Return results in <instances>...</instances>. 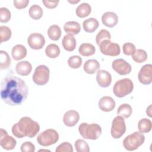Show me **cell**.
Instances as JSON below:
<instances>
[{"label": "cell", "instance_id": "cell-45", "mask_svg": "<svg viewBox=\"0 0 152 152\" xmlns=\"http://www.w3.org/2000/svg\"><path fill=\"white\" fill-rule=\"evenodd\" d=\"M50 151V150H44V149H41V150H39V151Z\"/></svg>", "mask_w": 152, "mask_h": 152}, {"label": "cell", "instance_id": "cell-33", "mask_svg": "<svg viewBox=\"0 0 152 152\" xmlns=\"http://www.w3.org/2000/svg\"><path fill=\"white\" fill-rule=\"evenodd\" d=\"M82 64V58L78 55H73L68 59V65L73 69L79 68Z\"/></svg>", "mask_w": 152, "mask_h": 152}, {"label": "cell", "instance_id": "cell-4", "mask_svg": "<svg viewBox=\"0 0 152 152\" xmlns=\"http://www.w3.org/2000/svg\"><path fill=\"white\" fill-rule=\"evenodd\" d=\"M134 89V84L129 78H125L117 81L113 87V92L117 97H124Z\"/></svg>", "mask_w": 152, "mask_h": 152}, {"label": "cell", "instance_id": "cell-14", "mask_svg": "<svg viewBox=\"0 0 152 152\" xmlns=\"http://www.w3.org/2000/svg\"><path fill=\"white\" fill-rule=\"evenodd\" d=\"M80 119V115L78 112L74 110H70L66 112L63 116L64 124L69 127L75 126Z\"/></svg>", "mask_w": 152, "mask_h": 152}, {"label": "cell", "instance_id": "cell-27", "mask_svg": "<svg viewBox=\"0 0 152 152\" xmlns=\"http://www.w3.org/2000/svg\"><path fill=\"white\" fill-rule=\"evenodd\" d=\"M30 17L33 20H39L43 14V11L42 7L37 4L31 5L28 10Z\"/></svg>", "mask_w": 152, "mask_h": 152}, {"label": "cell", "instance_id": "cell-43", "mask_svg": "<svg viewBox=\"0 0 152 152\" xmlns=\"http://www.w3.org/2000/svg\"><path fill=\"white\" fill-rule=\"evenodd\" d=\"M146 113L147 115H148L149 117H151V104H150L149 106L147 108Z\"/></svg>", "mask_w": 152, "mask_h": 152}, {"label": "cell", "instance_id": "cell-31", "mask_svg": "<svg viewBox=\"0 0 152 152\" xmlns=\"http://www.w3.org/2000/svg\"><path fill=\"white\" fill-rule=\"evenodd\" d=\"M132 59L137 63H142L145 62L147 59V52L141 49L135 50L134 53L131 55Z\"/></svg>", "mask_w": 152, "mask_h": 152}, {"label": "cell", "instance_id": "cell-12", "mask_svg": "<svg viewBox=\"0 0 152 152\" xmlns=\"http://www.w3.org/2000/svg\"><path fill=\"white\" fill-rule=\"evenodd\" d=\"M27 43L30 48L33 49H41L45 44V39L42 34L33 33L29 35L27 39Z\"/></svg>", "mask_w": 152, "mask_h": 152}, {"label": "cell", "instance_id": "cell-16", "mask_svg": "<svg viewBox=\"0 0 152 152\" xmlns=\"http://www.w3.org/2000/svg\"><path fill=\"white\" fill-rule=\"evenodd\" d=\"M99 107L103 112H108L113 110L115 107V102L110 96H103L99 101Z\"/></svg>", "mask_w": 152, "mask_h": 152}, {"label": "cell", "instance_id": "cell-41", "mask_svg": "<svg viewBox=\"0 0 152 152\" xmlns=\"http://www.w3.org/2000/svg\"><path fill=\"white\" fill-rule=\"evenodd\" d=\"M13 3L16 8L21 10L26 8L28 5L29 0H14Z\"/></svg>", "mask_w": 152, "mask_h": 152}, {"label": "cell", "instance_id": "cell-22", "mask_svg": "<svg viewBox=\"0 0 152 152\" xmlns=\"http://www.w3.org/2000/svg\"><path fill=\"white\" fill-rule=\"evenodd\" d=\"M64 31L68 34H77L81 30V26L78 22L70 21L66 22L64 25Z\"/></svg>", "mask_w": 152, "mask_h": 152}, {"label": "cell", "instance_id": "cell-18", "mask_svg": "<svg viewBox=\"0 0 152 152\" xmlns=\"http://www.w3.org/2000/svg\"><path fill=\"white\" fill-rule=\"evenodd\" d=\"M32 70V65L30 62L27 61H23L18 62L15 66L16 72L23 76L28 75Z\"/></svg>", "mask_w": 152, "mask_h": 152}, {"label": "cell", "instance_id": "cell-29", "mask_svg": "<svg viewBox=\"0 0 152 152\" xmlns=\"http://www.w3.org/2000/svg\"><path fill=\"white\" fill-rule=\"evenodd\" d=\"M151 121L147 118H143L139 121L138 124V128L141 133H148L151 130Z\"/></svg>", "mask_w": 152, "mask_h": 152}, {"label": "cell", "instance_id": "cell-1", "mask_svg": "<svg viewBox=\"0 0 152 152\" xmlns=\"http://www.w3.org/2000/svg\"><path fill=\"white\" fill-rule=\"evenodd\" d=\"M1 98L3 102L10 106L21 104L28 96L27 86L22 79L8 75L1 84Z\"/></svg>", "mask_w": 152, "mask_h": 152}, {"label": "cell", "instance_id": "cell-21", "mask_svg": "<svg viewBox=\"0 0 152 152\" xmlns=\"http://www.w3.org/2000/svg\"><path fill=\"white\" fill-rule=\"evenodd\" d=\"M100 66V63L96 59H88L85 62L83 69L87 74H93L99 70Z\"/></svg>", "mask_w": 152, "mask_h": 152}, {"label": "cell", "instance_id": "cell-37", "mask_svg": "<svg viewBox=\"0 0 152 152\" xmlns=\"http://www.w3.org/2000/svg\"><path fill=\"white\" fill-rule=\"evenodd\" d=\"M11 12L10 11L5 8H0V21L1 23H7L11 19Z\"/></svg>", "mask_w": 152, "mask_h": 152}, {"label": "cell", "instance_id": "cell-44", "mask_svg": "<svg viewBox=\"0 0 152 152\" xmlns=\"http://www.w3.org/2000/svg\"><path fill=\"white\" fill-rule=\"evenodd\" d=\"M68 2L71 4H77V3L79 2L80 1L79 0H78V1H68Z\"/></svg>", "mask_w": 152, "mask_h": 152}, {"label": "cell", "instance_id": "cell-8", "mask_svg": "<svg viewBox=\"0 0 152 152\" xmlns=\"http://www.w3.org/2000/svg\"><path fill=\"white\" fill-rule=\"evenodd\" d=\"M126 131V125L124 117L120 115L116 116L112 121L110 134L113 138H121Z\"/></svg>", "mask_w": 152, "mask_h": 152}, {"label": "cell", "instance_id": "cell-42", "mask_svg": "<svg viewBox=\"0 0 152 152\" xmlns=\"http://www.w3.org/2000/svg\"><path fill=\"white\" fill-rule=\"evenodd\" d=\"M59 1H48V0H43L42 3L44 5L49 8V9H53L56 8L59 3Z\"/></svg>", "mask_w": 152, "mask_h": 152}, {"label": "cell", "instance_id": "cell-39", "mask_svg": "<svg viewBox=\"0 0 152 152\" xmlns=\"http://www.w3.org/2000/svg\"><path fill=\"white\" fill-rule=\"evenodd\" d=\"M122 49L124 53L126 55H132L136 50L135 46L131 42L125 43L122 46Z\"/></svg>", "mask_w": 152, "mask_h": 152}, {"label": "cell", "instance_id": "cell-11", "mask_svg": "<svg viewBox=\"0 0 152 152\" xmlns=\"http://www.w3.org/2000/svg\"><path fill=\"white\" fill-rule=\"evenodd\" d=\"M16 144V140L12 137L8 135V132L1 128L0 132V145L1 147L7 150H11L15 148Z\"/></svg>", "mask_w": 152, "mask_h": 152}, {"label": "cell", "instance_id": "cell-7", "mask_svg": "<svg viewBox=\"0 0 152 152\" xmlns=\"http://www.w3.org/2000/svg\"><path fill=\"white\" fill-rule=\"evenodd\" d=\"M50 70L45 65H40L37 66L33 75V82L38 86H43L48 83L49 80Z\"/></svg>", "mask_w": 152, "mask_h": 152}, {"label": "cell", "instance_id": "cell-20", "mask_svg": "<svg viewBox=\"0 0 152 152\" xmlns=\"http://www.w3.org/2000/svg\"><path fill=\"white\" fill-rule=\"evenodd\" d=\"M27 49L22 45H15L11 50L12 58L15 61H19L24 58L27 55Z\"/></svg>", "mask_w": 152, "mask_h": 152}, {"label": "cell", "instance_id": "cell-36", "mask_svg": "<svg viewBox=\"0 0 152 152\" xmlns=\"http://www.w3.org/2000/svg\"><path fill=\"white\" fill-rule=\"evenodd\" d=\"M111 35L109 31L105 29H102L100 30L96 35V42L99 45V44L104 40H110Z\"/></svg>", "mask_w": 152, "mask_h": 152}, {"label": "cell", "instance_id": "cell-38", "mask_svg": "<svg viewBox=\"0 0 152 152\" xmlns=\"http://www.w3.org/2000/svg\"><path fill=\"white\" fill-rule=\"evenodd\" d=\"M73 147L68 142H64L59 144L56 148V152H73Z\"/></svg>", "mask_w": 152, "mask_h": 152}, {"label": "cell", "instance_id": "cell-25", "mask_svg": "<svg viewBox=\"0 0 152 152\" xmlns=\"http://www.w3.org/2000/svg\"><path fill=\"white\" fill-rule=\"evenodd\" d=\"M91 11L90 5L86 2H83L80 4L76 8V15L80 18H84L87 17Z\"/></svg>", "mask_w": 152, "mask_h": 152}, {"label": "cell", "instance_id": "cell-5", "mask_svg": "<svg viewBox=\"0 0 152 152\" xmlns=\"http://www.w3.org/2000/svg\"><path fill=\"white\" fill-rule=\"evenodd\" d=\"M145 141V136L140 132H134L126 136L123 141L124 147L128 151H134L140 147Z\"/></svg>", "mask_w": 152, "mask_h": 152}, {"label": "cell", "instance_id": "cell-24", "mask_svg": "<svg viewBox=\"0 0 152 152\" xmlns=\"http://www.w3.org/2000/svg\"><path fill=\"white\" fill-rule=\"evenodd\" d=\"M78 52L80 54L83 56H90L95 53L96 49L92 44L84 43L80 46Z\"/></svg>", "mask_w": 152, "mask_h": 152}, {"label": "cell", "instance_id": "cell-35", "mask_svg": "<svg viewBox=\"0 0 152 152\" xmlns=\"http://www.w3.org/2000/svg\"><path fill=\"white\" fill-rule=\"evenodd\" d=\"M75 150L77 152H89L90 147L87 142L83 140L78 139L74 144Z\"/></svg>", "mask_w": 152, "mask_h": 152}, {"label": "cell", "instance_id": "cell-15", "mask_svg": "<svg viewBox=\"0 0 152 152\" xmlns=\"http://www.w3.org/2000/svg\"><path fill=\"white\" fill-rule=\"evenodd\" d=\"M96 81L100 87L103 88L107 87L112 82L111 74L106 70H98L96 75Z\"/></svg>", "mask_w": 152, "mask_h": 152}, {"label": "cell", "instance_id": "cell-34", "mask_svg": "<svg viewBox=\"0 0 152 152\" xmlns=\"http://www.w3.org/2000/svg\"><path fill=\"white\" fill-rule=\"evenodd\" d=\"M11 29L5 26H0V38L1 43L8 41L11 37Z\"/></svg>", "mask_w": 152, "mask_h": 152}, {"label": "cell", "instance_id": "cell-26", "mask_svg": "<svg viewBox=\"0 0 152 152\" xmlns=\"http://www.w3.org/2000/svg\"><path fill=\"white\" fill-rule=\"evenodd\" d=\"M48 35L50 39L56 41L59 39L61 36V30L59 26L53 24L50 26L48 30Z\"/></svg>", "mask_w": 152, "mask_h": 152}, {"label": "cell", "instance_id": "cell-6", "mask_svg": "<svg viewBox=\"0 0 152 152\" xmlns=\"http://www.w3.org/2000/svg\"><path fill=\"white\" fill-rule=\"evenodd\" d=\"M59 140L58 132L53 129H48L41 132L37 137V142L42 146L47 147L55 144Z\"/></svg>", "mask_w": 152, "mask_h": 152}, {"label": "cell", "instance_id": "cell-40", "mask_svg": "<svg viewBox=\"0 0 152 152\" xmlns=\"http://www.w3.org/2000/svg\"><path fill=\"white\" fill-rule=\"evenodd\" d=\"M20 150L22 152H34L35 151V146L31 142L26 141L21 144Z\"/></svg>", "mask_w": 152, "mask_h": 152}, {"label": "cell", "instance_id": "cell-30", "mask_svg": "<svg viewBox=\"0 0 152 152\" xmlns=\"http://www.w3.org/2000/svg\"><path fill=\"white\" fill-rule=\"evenodd\" d=\"M132 112V109L131 106L127 103L122 104L119 106L117 110L118 115L122 116V117L125 118H129L131 115Z\"/></svg>", "mask_w": 152, "mask_h": 152}, {"label": "cell", "instance_id": "cell-32", "mask_svg": "<svg viewBox=\"0 0 152 152\" xmlns=\"http://www.w3.org/2000/svg\"><path fill=\"white\" fill-rule=\"evenodd\" d=\"M1 69H7L11 65V58L8 53L4 50L0 51Z\"/></svg>", "mask_w": 152, "mask_h": 152}, {"label": "cell", "instance_id": "cell-9", "mask_svg": "<svg viewBox=\"0 0 152 152\" xmlns=\"http://www.w3.org/2000/svg\"><path fill=\"white\" fill-rule=\"evenodd\" d=\"M99 46L101 53L104 55L116 56L121 53V49L119 45L111 42L110 40H104Z\"/></svg>", "mask_w": 152, "mask_h": 152}, {"label": "cell", "instance_id": "cell-19", "mask_svg": "<svg viewBox=\"0 0 152 152\" xmlns=\"http://www.w3.org/2000/svg\"><path fill=\"white\" fill-rule=\"evenodd\" d=\"M62 46L65 50L68 52L73 51L77 45L76 39L72 34H67L62 39Z\"/></svg>", "mask_w": 152, "mask_h": 152}, {"label": "cell", "instance_id": "cell-13", "mask_svg": "<svg viewBox=\"0 0 152 152\" xmlns=\"http://www.w3.org/2000/svg\"><path fill=\"white\" fill-rule=\"evenodd\" d=\"M139 81L144 85H148L152 82V65L145 64L143 65L138 74Z\"/></svg>", "mask_w": 152, "mask_h": 152}, {"label": "cell", "instance_id": "cell-23", "mask_svg": "<svg viewBox=\"0 0 152 152\" xmlns=\"http://www.w3.org/2000/svg\"><path fill=\"white\" fill-rule=\"evenodd\" d=\"M99 23L95 18H89L83 23V27L85 31L87 33L94 32L99 27Z\"/></svg>", "mask_w": 152, "mask_h": 152}, {"label": "cell", "instance_id": "cell-3", "mask_svg": "<svg viewBox=\"0 0 152 152\" xmlns=\"http://www.w3.org/2000/svg\"><path fill=\"white\" fill-rule=\"evenodd\" d=\"M78 131L83 138L87 140H97L102 134L101 126L97 124H88L81 123L78 126Z\"/></svg>", "mask_w": 152, "mask_h": 152}, {"label": "cell", "instance_id": "cell-28", "mask_svg": "<svg viewBox=\"0 0 152 152\" xmlns=\"http://www.w3.org/2000/svg\"><path fill=\"white\" fill-rule=\"evenodd\" d=\"M45 53L50 58H56L60 54V48L56 44H49L45 49Z\"/></svg>", "mask_w": 152, "mask_h": 152}, {"label": "cell", "instance_id": "cell-2", "mask_svg": "<svg viewBox=\"0 0 152 152\" xmlns=\"http://www.w3.org/2000/svg\"><path fill=\"white\" fill-rule=\"evenodd\" d=\"M11 130L12 134L18 138L24 137L33 138L40 131V125L30 117L24 116L12 126Z\"/></svg>", "mask_w": 152, "mask_h": 152}, {"label": "cell", "instance_id": "cell-17", "mask_svg": "<svg viewBox=\"0 0 152 152\" xmlns=\"http://www.w3.org/2000/svg\"><path fill=\"white\" fill-rule=\"evenodd\" d=\"M102 21L106 27L112 28L117 24L118 17L116 13L111 11H107L102 15Z\"/></svg>", "mask_w": 152, "mask_h": 152}, {"label": "cell", "instance_id": "cell-10", "mask_svg": "<svg viewBox=\"0 0 152 152\" xmlns=\"http://www.w3.org/2000/svg\"><path fill=\"white\" fill-rule=\"evenodd\" d=\"M112 69L118 74L121 75H127L131 71V65L123 59L114 60L112 64Z\"/></svg>", "mask_w": 152, "mask_h": 152}]
</instances>
